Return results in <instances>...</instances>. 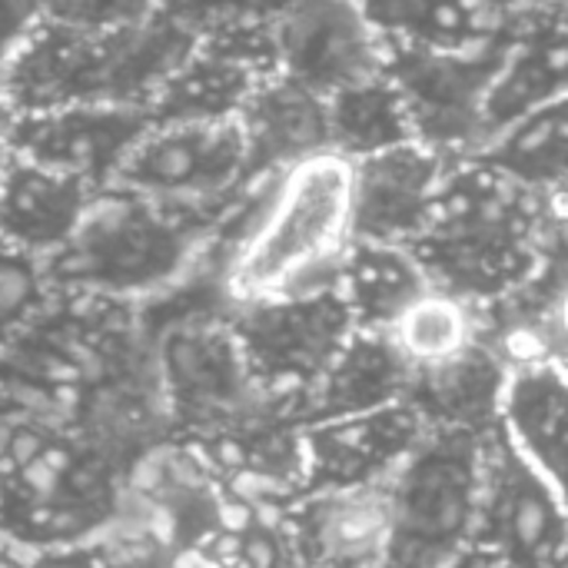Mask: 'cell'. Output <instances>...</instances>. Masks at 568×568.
Returning a JSON list of instances; mask_svg holds the SVG:
<instances>
[{"mask_svg":"<svg viewBox=\"0 0 568 568\" xmlns=\"http://www.w3.org/2000/svg\"><path fill=\"white\" fill-rule=\"evenodd\" d=\"M120 473L63 419L0 416V539L47 552L93 539L113 516Z\"/></svg>","mask_w":568,"mask_h":568,"instance_id":"cell-5","label":"cell"},{"mask_svg":"<svg viewBox=\"0 0 568 568\" xmlns=\"http://www.w3.org/2000/svg\"><path fill=\"white\" fill-rule=\"evenodd\" d=\"M469 546H483L513 568H562L566 506L562 489L549 483L499 426L483 436L479 499Z\"/></svg>","mask_w":568,"mask_h":568,"instance_id":"cell-10","label":"cell"},{"mask_svg":"<svg viewBox=\"0 0 568 568\" xmlns=\"http://www.w3.org/2000/svg\"><path fill=\"white\" fill-rule=\"evenodd\" d=\"M379 568H386V566H379Z\"/></svg>","mask_w":568,"mask_h":568,"instance_id":"cell-34","label":"cell"},{"mask_svg":"<svg viewBox=\"0 0 568 568\" xmlns=\"http://www.w3.org/2000/svg\"><path fill=\"white\" fill-rule=\"evenodd\" d=\"M220 213L156 203L116 186L97 190L70 243L47 260L53 293L153 300L203 266Z\"/></svg>","mask_w":568,"mask_h":568,"instance_id":"cell-4","label":"cell"},{"mask_svg":"<svg viewBox=\"0 0 568 568\" xmlns=\"http://www.w3.org/2000/svg\"><path fill=\"white\" fill-rule=\"evenodd\" d=\"M509 33H489L473 47H406L386 43V73L396 83L413 140L443 160H466L483 143L489 90L506 63Z\"/></svg>","mask_w":568,"mask_h":568,"instance_id":"cell-7","label":"cell"},{"mask_svg":"<svg viewBox=\"0 0 568 568\" xmlns=\"http://www.w3.org/2000/svg\"><path fill=\"white\" fill-rule=\"evenodd\" d=\"M449 160L409 140L359 160H349L353 240L413 246L429 226Z\"/></svg>","mask_w":568,"mask_h":568,"instance_id":"cell-14","label":"cell"},{"mask_svg":"<svg viewBox=\"0 0 568 568\" xmlns=\"http://www.w3.org/2000/svg\"><path fill=\"white\" fill-rule=\"evenodd\" d=\"M506 383V366L493 356L486 343L419 369L409 376L406 403L426 419V426H453L486 433L496 426L499 396Z\"/></svg>","mask_w":568,"mask_h":568,"instance_id":"cell-22","label":"cell"},{"mask_svg":"<svg viewBox=\"0 0 568 568\" xmlns=\"http://www.w3.org/2000/svg\"><path fill=\"white\" fill-rule=\"evenodd\" d=\"M7 116H10V106H7V97H3V67H0V130H3Z\"/></svg>","mask_w":568,"mask_h":568,"instance_id":"cell-32","label":"cell"},{"mask_svg":"<svg viewBox=\"0 0 568 568\" xmlns=\"http://www.w3.org/2000/svg\"><path fill=\"white\" fill-rule=\"evenodd\" d=\"M349 243V160L326 150L273 180L250 233L216 280L230 306L329 293Z\"/></svg>","mask_w":568,"mask_h":568,"instance_id":"cell-2","label":"cell"},{"mask_svg":"<svg viewBox=\"0 0 568 568\" xmlns=\"http://www.w3.org/2000/svg\"><path fill=\"white\" fill-rule=\"evenodd\" d=\"M43 0H0V67L40 23Z\"/></svg>","mask_w":568,"mask_h":568,"instance_id":"cell-29","label":"cell"},{"mask_svg":"<svg viewBox=\"0 0 568 568\" xmlns=\"http://www.w3.org/2000/svg\"><path fill=\"white\" fill-rule=\"evenodd\" d=\"M53 300L47 260L0 243V346L37 320Z\"/></svg>","mask_w":568,"mask_h":568,"instance_id":"cell-27","label":"cell"},{"mask_svg":"<svg viewBox=\"0 0 568 568\" xmlns=\"http://www.w3.org/2000/svg\"><path fill=\"white\" fill-rule=\"evenodd\" d=\"M562 236V200L463 160L446 170L429 226L409 250L436 290L486 306L526 283L566 246Z\"/></svg>","mask_w":568,"mask_h":568,"instance_id":"cell-1","label":"cell"},{"mask_svg":"<svg viewBox=\"0 0 568 568\" xmlns=\"http://www.w3.org/2000/svg\"><path fill=\"white\" fill-rule=\"evenodd\" d=\"M483 329L486 316L479 303L429 286L396 316V323L383 336L403 356L409 373H419L483 343Z\"/></svg>","mask_w":568,"mask_h":568,"instance_id":"cell-25","label":"cell"},{"mask_svg":"<svg viewBox=\"0 0 568 568\" xmlns=\"http://www.w3.org/2000/svg\"><path fill=\"white\" fill-rule=\"evenodd\" d=\"M476 3H479V10L486 13L489 23H509V20H516V17H523L529 10H539V7L559 3V0H476Z\"/></svg>","mask_w":568,"mask_h":568,"instance_id":"cell-30","label":"cell"},{"mask_svg":"<svg viewBox=\"0 0 568 568\" xmlns=\"http://www.w3.org/2000/svg\"><path fill=\"white\" fill-rule=\"evenodd\" d=\"M506 63L489 90L483 113V143L523 113L566 97V20L562 0L516 17ZM479 143V146H483Z\"/></svg>","mask_w":568,"mask_h":568,"instance_id":"cell-19","label":"cell"},{"mask_svg":"<svg viewBox=\"0 0 568 568\" xmlns=\"http://www.w3.org/2000/svg\"><path fill=\"white\" fill-rule=\"evenodd\" d=\"M186 443L236 506L283 509L306 493L303 426L283 413H260Z\"/></svg>","mask_w":568,"mask_h":568,"instance_id":"cell-13","label":"cell"},{"mask_svg":"<svg viewBox=\"0 0 568 568\" xmlns=\"http://www.w3.org/2000/svg\"><path fill=\"white\" fill-rule=\"evenodd\" d=\"M566 153H568V116L566 97L549 100L509 126H503L496 136H489L473 156L479 166L513 180L523 190L562 200L566 190Z\"/></svg>","mask_w":568,"mask_h":568,"instance_id":"cell-24","label":"cell"},{"mask_svg":"<svg viewBox=\"0 0 568 568\" xmlns=\"http://www.w3.org/2000/svg\"><path fill=\"white\" fill-rule=\"evenodd\" d=\"M193 43L196 33L166 7L116 30H80L40 20L3 63V97L10 113L73 103L146 106Z\"/></svg>","mask_w":568,"mask_h":568,"instance_id":"cell-3","label":"cell"},{"mask_svg":"<svg viewBox=\"0 0 568 568\" xmlns=\"http://www.w3.org/2000/svg\"><path fill=\"white\" fill-rule=\"evenodd\" d=\"M146 126L150 113L136 103H73L10 113L0 140L13 156L67 173L93 190H106Z\"/></svg>","mask_w":568,"mask_h":568,"instance_id":"cell-12","label":"cell"},{"mask_svg":"<svg viewBox=\"0 0 568 568\" xmlns=\"http://www.w3.org/2000/svg\"><path fill=\"white\" fill-rule=\"evenodd\" d=\"M483 436L429 426L389 476L393 529L386 568H443L473 536Z\"/></svg>","mask_w":568,"mask_h":568,"instance_id":"cell-6","label":"cell"},{"mask_svg":"<svg viewBox=\"0 0 568 568\" xmlns=\"http://www.w3.org/2000/svg\"><path fill=\"white\" fill-rule=\"evenodd\" d=\"M409 376V366L383 333L353 329L329 369L306 393L300 406V426L393 406L406 399Z\"/></svg>","mask_w":568,"mask_h":568,"instance_id":"cell-20","label":"cell"},{"mask_svg":"<svg viewBox=\"0 0 568 568\" xmlns=\"http://www.w3.org/2000/svg\"><path fill=\"white\" fill-rule=\"evenodd\" d=\"M443 568H513L506 559H499L496 552L483 549V546H466L456 559H449Z\"/></svg>","mask_w":568,"mask_h":568,"instance_id":"cell-31","label":"cell"},{"mask_svg":"<svg viewBox=\"0 0 568 568\" xmlns=\"http://www.w3.org/2000/svg\"><path fill=\"white\" fill-rule=\"evenodd\" d=\"M233 339L263 399L300 423L306 393L353 336V316L336 290L293 300H256L226 310Z\"/></svg>","mask_w":568,"mask_h":568,"instance_id":"cell-8","label":"cell"},{"mask_svg":"<svg viewBox=\"0 0 568 568\" xmlns=\"http://www.w3.org/2000/svg\"><path fill=\"white\" fill-rule=\"evenodd\" d=\"M326 130L329 150L343 160H359L413 140L403 97L386 70L326 97Z\"/></svg>","mask_w":568,"mask_h":568,"instance_id":"cell-26","label":"cell"},{"mask_svg":"<svg viewBox=\"0 0 568 568\" xmlns=\"http://www.w3.org/2000/svg\"><path fill=\"white\" fill-rule=\"evenodd\" d=\"M93 193L67 173L7 153L0 170V243L50 260L77 233Z\"/></svg>","mask_w":568,"mask_h":568,"instance_id":"cell-17","label":"cell"},{"mask_svg":"<svg viewBox=\"0 0 568 568\" xmlns=\"http://www.w3.org/2000/svg\"><path fill=\"white\" fill-rule=\"evenodd\" d=\"M429 286L433 283L426 280L409 246L353 240L343 256L336 293L343 296L356 329L386 333L396 316Z\"/></svg>","mask_w":568,"mask_h":568,"instance_id":"cell-23","label":"cell"},{"mask_svg":"<svg viewBox=\"0 0 568 568\" xmlns=\"http://www.w3.org/2000/svg\"><path fill=\"white\" fill-rule=\"evenodd\" d=\"M426 429V419L406 399L373 413L303 426L306 493L389 479Z\"/></svg>","mask_w":568,"mask_h":568,"instance_id":"cell-16","label":"cell"},{"mask_svg":"<svg viewBox=\"0 0 568 568\" xmlns=\"http://www.w3.org/2000/svg\"><path fill=\"white\" fill-rule=\"evenodd\" d=\"M270 33L276 73L320 97L386 70V40L363 0H280Z\"/></svg>","mask_w":568,"mask_h":568,"instance_id":"cell-11","label":"cell"},{"mask_svg":"<svg viewBox=\"0 0 568 568\" xmlns=\"http://www.w3.org/2000/svg\"><path fill=\"white\" fill-rule=\"evenodd\" d=\"M163 0H43L40 20L80 27V30H116L146 20Z\"/></svg>","mask_w":568,"mask_h":568,"instance_id":"cell-28","label":"cell"},{"mask_svg":"<svg viewBox=\"0 0 568 568\" xmlns=\"http://www.w3.org/2000/svg\"><path fill=\"white\" fill-rule=\"evenodd\" d=\"M296 568L386 566L393 499L389 479L349 489L303 493L283 506Z\"/></svg>","mask_w":568,"mask_h":568,"instance_id":"cell-15","label":"cell"},{"mask_svg":"<svg viewBox=\"0 0 568 568\" xmlns=\"http://www.w3.org/2000/svg\"><path fill=\"white\" fill-rule=\"evenodd\" d=\"M3 160H7V146H3V140H0V170H3Z\"/></svg>","mask_w":568,"mask_h":568,"instance_id":"cell-33","label":"cell"},{"mask_svg":"<svg viewBox=\"0 0 568 568\" xmlns=\"http://www.w3.org/2000/svg\"><path fill=\"white\" fill-rule=\"evenodd\" d=\"M236 123L246 140L250 176L283 173L293 163L329 150L326 97L293 83L276 70L253 87L236 113Z\"/></svg>","mask_w":568,"mask_h":568,"instance_id":"cell-18","label":"cell"},{"mask_svg":"<svg viewBox=\"0 0 568 568\" xmlns=\"http://www.w3.org/2000/svg\"><path fill=\"white\" fill-rule=\"evenodd\" d=\"M568 393L562 363H532L506 369L499 396V433L526 456L549 483L562 489L566 466Z\"/></svg>","mask_w":568,"mask_h":568,"instance_id":"cell-21","label":"cell"},{"mask_svg":"<svg viewBox=\"0 0 568 568\" xmlns=\"http://www.w3.org/2000/svg\"><path fill=\"white\" fill-rule=\"evenodd\" d=\"M246 180V140L233 116L150 123L110 186L170 206L220 213Z\"/></svg>","mask_w":568,"mask_h":568,"instance_id":"cell-9","label":"cell"}]
</instances>
